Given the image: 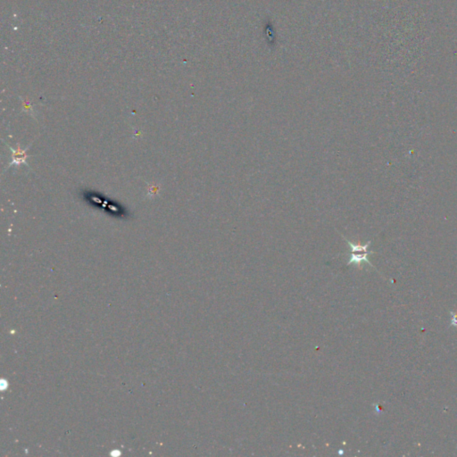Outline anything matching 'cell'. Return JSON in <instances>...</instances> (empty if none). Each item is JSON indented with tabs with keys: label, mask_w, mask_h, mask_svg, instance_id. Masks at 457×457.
<instances>
[{
	"label": "cell",
	"mask_w": 457,
	"mask_h": 457,
	"mask_svg": "<svg viewBox=\"0 0 457 457\" xmlns=\"http://www.w3.org/2000/svg\"><path fill=\"white\" fill-rule=\"evenodd\" d=\"M32 145V143H31V145L26 147L25 149H23L21 145L19 143H17L16 147V148H13V147L8 146L6 144V146L10 148V150L12 151V162L10 164H8V166H6V170L8 169L9 167H11L12 165H20V164H26L30 168V165H29L28 163H27V158H29L28 155H27V150L30 149L31 146ZM5 170V171H6Z\"/></svg>",
	"instance_id": "obj_1"
},
{
	"label": "cell",
	"mask_w": 457,
	"mask_h": 457,
	"mask_svg": "<svg viewBox=\"0 0 457 457\" xmlns=\"http://www.w3.org/2000/svg\"><path fill=\"white\" fill-rule=\"evenodd\" d=\"M373 252H369V251H364V252H352L351 254V257H350L349 262L347 263V265L349 266L351 264H356V265H360L362 262H366L367 264H369L370 266H372V264L370 263V261L367 258L368 254H373Z\"/></svg>",
	"instance_id": "obj_2"
},
{
	"label": "cell",
	"mask_w": 457,
	"mask_h": 457,
	"mask_svg": "<svg viewBox=\"0 0 457 457\" xmlns=\"http://www.w3.org/2000/svg\"><path fill=\"white\" fill-rule=\"evenodd\" d=\"M345 240L348 243V245H349V247L351 248V252H364V251H367L369 246L371 245V241H369V242L365 244V245H356V244H353V243L350 242L349 240H347V238H345Z\"/></svg>",
	"instance_id": "obj_3"
},
{
	"label": "cell",
	"mask_w": 457,
	"mask_h": 457,
	"mask_svg": "<svg viewBox=\"0 0 457 457\" xmlns=\"http://www.w3.org/2000/svg\"><path fill=\"white\" fill-rule=\"evenodd\" d=\"M147 190H148L147 195V198H155L156 196H158V193L160 191V186L157 185V184H151V185L148 186Z\"/></svg>",
	"instance_id": "obj_4"
},
{
	"label": "cell",
	"mask_w": 457,
	"mask_h": 457,
	"mask_svg": "<svg viewBox=\"0 0 457 457\" xmlns=\"http://www.w3.org/2000/svg\"><path fill=\"white\" fill-rule=\"evenodd\" d=\"M450 314H451L452 316H453L451 321V325L452 326H454V327H457V313H455V312L451 311Z\"/></svg>",
	"instance_id": "obj_5"
}]
</instances>
